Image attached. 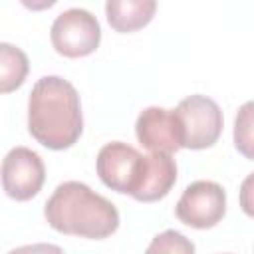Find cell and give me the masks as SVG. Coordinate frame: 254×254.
Returning <instances> with one entry per match:
<instances>
[{
    "label": "cell",
    "instance_id": "1",
    "mask_svg": "<svg viewBox=\"0 0 254 254\" xmlns=\"http://www.w3.org/2000/svg\"><path fill=\"white\" fill-rule=\"evenodd\" d=\"M28 131L52 151L73 147L83 131L77 89L60 75L40 77L28 99Z\"/></svg>",
    "mask_w": 254,
    "mask_h": 254
},
{
    "label": "cell",
    "instance_id": "2",
    "mask_svg": "<svg viewBox=\"0 0 254 254\" xmlns=\"http://www.w3.org/2000/svg\"><path fill=\"white\" fill-rule=\"evenodd\" d=\"M44 216L54 230L91 240H103L119 228L115 204L79 181L58 185L46 200Z\"/></svg>",
    "mask_w": 254,
    "mask_h": 254
},
{
    "label": "cell",
    "instance_id": "3",
    "mask_svg": "<svg viewBox=\"0 0 254 254\" xmlns=\"http://www.w3.org/2000/svg\"><path fill=\"white\" fill-rule=\"evenodd\" d=\"M175 113L181 123L185 149L200 151L212 147L218 141L222 133L224 117L214 99L200 93L189 95L177 105Z\"/></svg>",
    "mask_w": 254,
    "mask_h": 254
},
{
    "label": "cell",
    "instance_id": "4",
    "mask_svg": "<svg viewBox=\"0 0 254 254\" xmlns=\"http://www.w3.org/2000/svg\"><path fill=\"white\" fill-rule=\"evenodd\" d=\"M52 46L60 56L83 58L93 54L101 42V26L85 8H69L58 14L50 30Z\"/></svg>",
    "mask_w": 254,
    "mask_h": 254
},
{
    "label": "cell",
    "instance_id": "5",
    "mask_svg": "<svg viewBox=\"0 0 254 254\" xmlns=\"http://www.w3.org/2000/svg\"><path fill=\"white\" fill-rule=\"evenodd\" d=\"M175 214L187 226L212 228L226 214V192L214 181H194L183 190Z\"/></svg>",
    "mask_w": 254,
    "mask_h": 254
},
{
    "label": "cell",
    "instance_id": "6",
    "mask_svg": "<svg viewBox=\"0 0 254 254\" xmlns=\"http://www.w3.org/2000/svg\"><path fill=\"white\" fill-rule=\"evenodd\" d=\"M0 181L4 192L14 200L34 198L46 181L42 157L28 147H14L6 153L0 165Z\"/></svg>",
    "mask_w": 254,
    "mask_h": 254
},
{
    "label": "cell",
    "instance_id": "7",
    "mask_svg": "<svg viewBox=\"0 0 254 254\" xmlns=\"http://www.w3.org/2000/svg\"><path fill=\"white\" fill-rule=\"evenodd\" d=\"M97 175L105 187L121 194H133L143 171V155L121 141L103 145L95 161Z\"/></svg>",
    "mask_w": 254,
    "mask_h": 254
},
{
    "label": "cell",
    "instance_id": "8",
    "mask_svg": "<svg viewBox=\"0 0 254 254\" xmlns=\"http://www.w3.org/2000/svg\"><path fill=\"white\" fill-rule=\"evenodd\" d=\"M135 133L139 143L149 153L173 155L183 149V133L175 109H163L155 105L143 109L137 117Z\"/></svg>",
    "mask_w": 254,
    "mask_h": 254
},
{
    "label": "cell",
    "instance_id": "9",
    "mask_svg": "<svg viewBox=\"0 0 254 254\" xmlns=\"http://www.w3.org/2000/svg\"><path fill=\"white\" fill-rule=\"evenodd\" d=\"M175 183H177V163L173 155L149 153L143 155L141 179L131 196L139 202H155L165 198Z\"/></svg>",
    "mask_w": 254,
    "mask_h": 254
},
{
    "label": "cell",
    "instance_id": "10",
    "mask_svg": "<svg viewBox=\"0 0 254 254\" xmlns=\"http://www.w3.org/2000/svg\"><path fill=\"white\" fill-rule=\"evenodd\" d=\"M157 10L155 0H109L105 4L107 22L115 32L129 34L145 28Z\"/></svg>",
    "mask_w": 254,
    "mask_h": 254
},
{
    "label": "cell",
    "instance_id": "11",
    "mask_svg": "<svg viewBox=\"0 0 254 254\" xmlns=\"http://www.w3.org/2000/svg\"><path fill=\"white\" fill-rule=\"evenodd\" d=\"M30 71L28 56L14 44L0 42V93L16 91Z\"/></svg>",
    "mask_w": 254,
    "mask_h": 254
},
{
    "label": "cell",
    "instance_id": "12",
    "mask_svg": "<svg viewBox=\"0 0 254 254\" xmlns=\"http://www.w3.org/2000/svg\"><path fill=\"white\" fill-rule=\"evenodd\" d=\"M145 254H194V244L177 230H165L151 240Z\"/></svg>",
    "mask_w": 254,
    "mask_h": 254
},
{
    "label": "cell",
    "instance_id": "13",
    "mask_svg": "<svg viewBox=\"0 0 254 254\" xmlns=\"http://www.w3.org/2000/svg\"><path fill=\"white\" fill-rule=\"evenodd\" d=\"M252 107H254L252 101L244 103L234 121V145L246 159L254 157L252 153Z\"/></svg>",
    "mask_w": 254,
    "mask_h": 254
},
{
    "label": "cell",
    "instance_id": "14",
    "mask_svg": "<svg viewBox=\"0 0 254 254\" xmlns=\"http://www.w3.org/2000/svg\"><path fill=\"white\" fill-rule=\"evenodd\" d=\"M8 254H64V250L58 244H48V242H38V244H26L10 250Z\"/></svg>",
    "mask_w": 254,
    "mask_h": 254
},
{
    "label": "cell",
    "instance_id": "15",
    "mask_svg": "<svg viewBox=\"0 0 254 254\" xmlns=\"http://www.w3.org/2000/svg\"><path fill=\"white\" fill-rule=\"evenodd\" d=\"M222 254H232V252H222Z\"/></svg>",
    "mask_w": 254,
    "mask_h": 254
}]
</instances>
